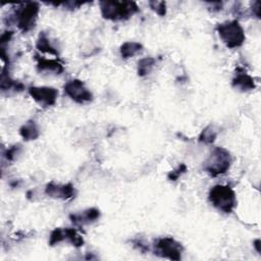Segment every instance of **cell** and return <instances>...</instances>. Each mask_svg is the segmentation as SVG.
Segmentation results:
<instances>
[{"mask_svg":"<svg viewBox=\"0 0 261 261\" xmlns=\"http://www.w3.org/2000/svg\"><path fill=\"white\" fill-rule=\"evenodd\" d=\"M230 163H232V158H230L228 150L217 147L213 150L205 162L204 169L209 175L215 177L225 174L229 168Z\"/></svg>","mask_w":261,"mask_h":261,"instance_id":"obj_3","label":"cell"},{"mask_svg":"<svg viewBox=\"0 0 261 261\" xmlns=\"http://www.w3.org/2000/svg\"><path fill=\"white\" fill-rule=\"evenodd\" d=\"M186 170H187V167H186L185 164L179 165V168H178L177 170H174V172H172V173H170V174L168 175V178H169L170 179H172V180H176L180 175H182L183 173H185Z\"/></svg>","mask_w":261,"mask_h":261,"instance_id":"obj_21","label":"cell"},{"mask_svg":"<svg viewBox=\"0 0 261 261\" xmlns=\"http://www.w3.org/2000/svg\"><path fill=\"white\" fill-rule=\"evenodd\" d=\"M37 48L42 52L57 55V51L51 46V44H50L49 39L45 34H41L39 36V39L37 41Z\"/></svg>","mask_w":261,"mask_h":261,"instance_id":"obj_16","label":"cell"},{"mask_svg":"<svg viewBox=\"0 0 261 261\" xmlns=\"http://www.w3.org/2000/svg\"><path fill=\"white\" fill-rule=\"evenodd\" d=\"M38 69L40 72H49V73H55L60 74L64 72V67L56 60L52 59H45L41 58L38 60Z\"/></svg>","mask_w":261,"mask_h":261,"instance_id":"obj_11","label":"cell"},{"mask_svg":"<svg viewBox=\"0 0 261 261\" xmlns=\"http://www.w3.org/2000/svg\"><path fill=\"white\" fill-rule=\"evenodd\" d=\"M19 133H21V136L26 140V141H29V140H35L40 135L39 128L33 120L28 122L26 125H24L21 128V130H19Z\"/></svg>","mask_w":261,"mask_h":261,"instance_id":"obj_13","label":"cell"},{"mask_svg":"<svg viewBox=\"0 0 261 261\" xmlns=\"http://www.w3.org/2000/svg\"><path fill=\"white\" fill-rule=\"evenodd\" d=\"M142 49V45L138 42H127L120 47V54L125 58L133 57L141 52Z\"/></svg>","mask_w":261,"mask_h":261,"instance_id":"obj_14","label":"cell"},{"mask_svg":"<svg viewBox=\"0 0 261 261\" xmlns=\"http://www.w3.org/2000/svg\"><path fill=\"white\" fill-rule=\"evenodd\" d=\"M233 86L235 88L242 90V91H248V90L253 89L255 87L253 79L246 73L238 74L237 77L234 79Z\"/></svg>","mask_w":261,"mask_h":261,"instance_id":"obj_12","label":"cell"},{"mask_svg":"<svg viewBox=\"0 0 261 261\" xmlns=\"http://www.w3.org/2000/svg\"><path fill=\"white\" fill-rule=\"evenodd\" d=\"M150 5H151V7L154 9V11L159 15V16H164L165 15V12H166V8H165V2H163V1H152L150 2Z\"/></svg>","mask_w":261,"mask_h":261,"instance_id":"obj_20","label":"cell"},{"mask_svg":"<svg viewBox=\"0 0 261 261\" xmlns=\"http://www.w3.org/2000/svg\"><path fill=\"white\" fill-rule=\"evenodd\" d=\"M209 200L214 207L226 213L232 212L235 208L237 200L234 191L228 186H215L209 193Z\"/></svg>","mask_w":261,"mask_h":261,"instance_id":"obj_2","label":"cell"},{"mask_svg":"<svg viewBox=\"0 0 261 261\" xmlns=\"http://www.w3.org/2000/svg\"><path fill=\"white\" fill-rule=\"evenodd\" d=\"M18 150H19V146H14L11 149H8L6 152V158L9 160H14L15 156L18 154Z\"/></svg>","mask_w":261,"mask_h":261,"instance_id":"obj_22","label":"cell"},{"mask_svg":"<svg viewBox=\"0 0 261 261\" xmlns=\"http://www.w3.org/2000/svg\"><path fill=\"white\" fill-rule=\"evenodd\" d=\"M29 92L36 102L44 107L54 105L58 96L57 90L50 87H31Z\"/></svg>","mask_w":261,"mask_h":261,"instance_id":"obj_8","label":"cell"},{"mask_svg":"<svg viewBox=\"0 0 261 261\" xmlns=\"http://www.w3.org/2000/svg\"><path fill=\"white\" fill-rule=\"evenodd\" d=\"M154 65H155V59L152 57H147V58L141 59L138 64V75L141 77L148 75L152 71Z\"/></svg>","mask_w":261,"mask_h":261,"instance_id":"obj_15","label":"cell"},{"mask_svg":"<svg viewBox=\"0 0 261 261\" xmlns=\"http://www.w3.org/2000/svg\"><path fill=\"white\" fill-rule=\"evenodd\" d=\"M259 242H260L259 240H257V241H256V247H258V246H259V245H258V243H259ZM257 251H258V252H260V249H259V248H257Z\"/></svg>","mask_w":261,"mask_h":261,"instance_id":"obj_23","label":"cell"},{"mask_svg":"<svg viewBox=\"0 0 261 261\" xmlns=\"http://www.w3.org/2000/svg\"><path fill=\"white\" fill-rule=\"evenodd\" d=\"M64 240H65V229L62 228H55L51 236H50V245L53 246L55 244H58L60 242H63Z\"/></svg>","mask_w":261,"mask_h":261,"instance_id":"obj_19","label":"cell"},{"mask_svg":"<svg viewBox=\"0 0 261 261\" xmlns=\"http://www.w3.org/2000/svg\"><path fill=\"white\" fill-rule=\"evenodd\" d=\"M46 194L54 197V198H62V199H68L72 198L75 194V189L74 187L68 184V185H56L54 183H50L47 185L46 188Z\"/></svg>","mask_w":261,"mask_h":261,"instance_id":"obj_9","label":"cell"},{"mask_svg":"<svg viewBox=\"0 0 261 261\" xmlns=\"http://www.w3.org/2000/svg\"><path fill=\"white\" fill-rule=\"evenodd\" d=\"M65 92L78 103H84L91 101L92 93L85 87L84 83L80 80H72L65 84Z\"/></svg>","mask_w":261,"mask_h":261,"instance_id":"obj_7","label":"cell"},{"mask_svg":"<svg viewBox=\"0 0 261 261\" xmlns=\"http://www.w3.org/2000/svg\"><path fill=\"white\" fill-rule=\"evenodd\" d=\"M182 246L173 238H162L154 244V254L168 259L179 260Z\"/></svg>","mask_w":261,"mask_h":261,"instance_id":"obj_5","label":"cell"},{"mask_svg":"<svg viewBox=\"0 0 261 261\" xmlns=\"http://www.w3.org/2000/svg\"><path fill=\"white\" fill-rule=\"evenodd\" d=\"M39 14V6L35 2L25 4L16 12V23L23 32H28L33 29Z\"/></svg>","mask_w":261,"mask_h":261,"instance_id":"obj_6","label":"cell"},{"mask_svg":"<svg viewBox=\"0 0 261 261\" xmlns=\"http://www.w3.org/2000/svg\"><path fill=\"white\" fill-rule=\"evenodd\" d=\"M99 216H100V212L96 208L88 209L81 214L71 215L73 222L79 225H85V224H90L92 222H95L96 219L99 218Z\"/></svg>","mask_w":261,"mask_h":261,"instance_id":"obj_10","label":"cell"},{"mask_svg":"<svg viewBox=\"0 0 261 261\" xmlns=\"http://www.w3.org/2000/svg\"><path fill=\"white\" fill-rule=\"evenodd\" d=\"M100 6L103 17L112 21L127 19L139 11L137 4L130 1H103Z\"/></svg>","mask_w":261,"mask_h":261,"instance_id":"obj_1","label":"cell"},{"mask_svg":"<svg viewBox=\"0 0 261 261\" xmlns=\"http://www.w3.org/2000/svg\"><path fill=\"white\" fill-rule=\"evenodd\" d=\"M216 135L217 133L215 132L214 129L212 127H208L203 130L202 134L200 135V141L204 143H212L216 138Z\"/></svg>","mask_w":261,"mask_h":261,"instance_id":"obj_18","label":"cell"},{"mask_svg":"<svg viewBox=\"0 0 261 261\" xmlns=\"http://www.w3.org/2000/svg\"><path fill=\"white\" fill-rule=\"evenodd\" d=\"M217 32L228 48L240 47L245 41L243 28L237 21L219 24L217 26Z\"/></svg>","mask_w":261,"mask_h":261,"instance_id":"obj_4","label":"cell"},{"mask_svg":"<svg viewBox=\"0 0 261 261\" xmlns=\"http://www.w3.org/2000/svg\"><path fill=\"white\" fill-rule=\"evenodd\" d=\"M65 239L68 240L69 242H71L74 246L76 247H80L83 246L84 244V240L83 238L80 236L77 230L74 228H65Z\"/></svg>","mask_w":261,"mask_h":261,"instance_id":"obj_17","label":"cell"}]
</instances>
